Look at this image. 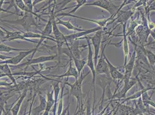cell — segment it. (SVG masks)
Instances as JSON below:
<instances>
[{
    "instance_id": "obj_18",
    "label": "cell",
    "mask_w": 155,
    "mask_h": 115,
    "mask_svg": "<svg viewBox=\"0 0 155 115\" xmlns=\"http://www.w3.org/2000/svg\"><path fill=\"white\" fill-rule=\"evenodd\" d=\"M134 11L130 10L128 11H121L117 13V23H120L122 24L127 23V20L134 14Z\"/></svg>"
},
{
    "instance_id": "obj_23",
    "label": "cell",
    "mask_w": 155,
    "mask_h": 115,
    "mask_svg": "<svg viewBox=\"0 0 155 115\" xmlns=\"http://www.w3.org/2000/svg\"><path fill=\"white\" fill-rule=\"evenodd\" d=\"M70 58H72V59L74 61L75 67H76L78 72L79 76L80 77L81 71L84 69V66L87 63V57L85 58L84 59H78L77 58L74 57H70Z\"/></svg>"
},
{
    "instance_id": "obj_2",
    "label": "cell",
    "mask_w": 155,
    "mask_h": 115,
    "mask_svg": "<svg viewBox=\"0 0 155 115\" xmlns=\"http://www.w3.org/2000/svg\"><path fill=\"white\" fill-rule=\"evenodd\" d=\"M91 71H89L87 74L85 75H81L80 77H79L77 81H75V83L73 84L68 83V82H65V85H67L70 86L71 89H70V95L74 96L77 98V107L79 106V105L81 103V101L82 99V82L86 78V76H87L90 74Z\"/></svg>"
},
{
    "instance_id": "obj_36",
    "label": "cell",
    "mask_w": 155,
    "mask_h": 115,
    "mask_svg": "<svg viewBox=\"0 0 155 115\" xmlns=\"http://www.w3.org/2000/svg\"><path fill=\"white\" fill-rule=\"evenodd\" d=\"M1 2L0 3V12H7V13L15 14V13H13V12H9V11H7V10H5V9H2V8H1V5H2V2H3V1H1Z\"/></svg>"
},
{
    "instance_id": "obj_7",
    "label": "cell",
    "mask_w": 155,
    "mask_h": 115,
    "mask_svg": "<svg viewBox=\"0 0 155 115\" xmlns=\"http://www.w3.org/2000/svg\"><path fill=\"white\" fill-rule=\"evenodd\" d=\"M3 31L6 33L5 36L1 39L2 42H8V41H12L15 40H25L27 42H30L31 43H38V42H37L35 41H33L30 39H27L25 38H24L23 35V32L19 31H15V32H11L8 31L5 28H2Z\"/></svg>"
},
{
    "instance_id": "obj_31",
    "label": "cell",
    "mask_w": 155,
    "mask_h": 115,
    "mask_svg": "<svg viewBox=\"0 0 155 115\" xmlns=\"http://www.w3.org/2000/svg\"><path fill=\"white\" fill-rule=\"evenodd\" d=\"M24 2L28 10V13H31L36 16H38L37 15V14L33 12V7H34L32 5V1L31 0H24Z\"/></svg>"
},
{
    "instance_id": "obj_29",
    "label": "cell",
    "mask_w": 155,
    "mask_h": 115,
    "mask_svg": "<svg viewBox=\"0 0 155 115\" xmlns=\"http://www.w3.org/2000/svg\"><path fill=\"white\" fill-rule=\"evenodd\" d=\"M76 2H77V4L72 7H74V8L72 11H71L69 13H68V14H71L72 13H75L78 9H79L81 7H82V6H84L86 4H87V1H86V0H77Z\"/></svg>"
},
{
    "instance_id": "obj_33",
    "label": "cell",
    "mask_w": 155,
    "mask_h": 115,
    "mask_svg": "<svg viewBox=\"0 0 155 115\" xmlns=\"http://www.w3.org/2000/svg\"><path fill=\"white\" fill-rule=\"evenodd\" d=\"M35 96H36V95H35L34 96H33V97H32V101H31V102L30 103V108H29V110H28V115H31V114H32V106H33V104H34V100H35Z\"/></svg>"
},
{
    "instance_id": "obj_3",
    "label": "cell",
    "mask_w": 155,
    "mask_h": 115,
    "mask_svg": "<svg viewBox=\"0 0 155 115\" xmlns=\"http://www.w3.org/2000/svg\"><path fill=\"white\" fill-rule=\"evenodd\" d=\"M87 39V45H88V55L87 57V63L86 66L90 69L91 72L93 75V81L92 84L93 86V90H94V102L93 105H94L95 104V99H96V89H95V85H96V67L94 63V59H93V52L91 50V42L89 38H86Z\"/></svg>"
},
{
    "instance_id": "obj_10",
    "label": "cell",
    "mask_w": 155,
    "mask_h": 115,
    "mask_svg": "<svg viewBox=\"0 0 155 115\" xmlns=\"http://www.w3.org/2000/svg\"><path fill=\"white\" fill-rule=\"evenodd\" d=\"M102 30L101 27L97 26L96 28H92L91 30H84L82 32H78V33H74V34H71V35H69L65 36V40H66V42H67V45H68V43L72 44L74 41L77 40V39H78L83 37L84 36H86L89 34H91V33L97 32V31H98L100 30Z\"/></svg>"
},
{
    "instance_id": "obj_38",
    "label": "cell",
    "mask_w": 155,
    "mask_h": 115,
    "mask_svg": "<svg viewBox=\"0 0 155 115\" xmlns=\"http://www.w3.org/2000/svg\"><path fill=\"white\" fill-rule=\"evenodd\" d=\"M149 10L150 11L155 10V1H154V2L151 5V6L149 8Z\"/></svg>"
},
{
    "instance_id": "obj_4",
    "label": "cell",
    "mask_w": 155,
    "mask_h": 115,
    "mask_svg": "<svg viewBox=\"0 0 155 115\" xmlns=\"http://www.w3.org/2000/svg\"><path fill=\"white\" fill-rule=\"evenodd\" d=\"M106 46L107 45H105L103 48L102 52L101 54V56L97 62V64L96 66V76L104 74V75H106L107 77H110V70H109V66L107 61H105V54L104 53V50Z\"/></svg>"
},
{
    "instance_id": "obj_13",
    "label": "cell",
    "mask_w": 155,
    "mask_h": 115,
    "mask_svg": "<svg viewBox=\"0 0 155 115\" xmlns=\"http://www.w3.org/2000/svg\"><path fill=\"white\" fill-rule=\"evenodd\" d=\"M59 16H62L63 17H66V16H71L72 17H75V18H77V19H79L84 20H86V21H89L91 22H93L95 24H98L99 26L100 27H103L104 26H105L107 23V22H108L110 20L112 19V17L110 16V18L107 19H101V20H94V19H88V18H85V17H80V16H77L73 14H70L68 13H61V14H58L56 17Z\"/></svg>"
},
{
    "instance_id": "obj_15",
    "label": "cell",
    "mask_w": 155,
    "mask_h": 115,
    "mask_svg": "<svg viewBox=\"0 0 155 115\" xmlns=\"http://www.w3.org/2000/svg\"><path fill=\"white\" fill-rule=\"evenodd\" d=\"M72 58H70V64H69V67H68V69L67 71L64 73L63 74H61L60 76H53L54 77H58L59 78H64V77H67V78L68 77H73L75 78V81H77L79 78V74H78V72L77 70L76 69L75 67H74L72 64Z\"/></svg>"
},
{
    "instance_id": "obj_45",
    "label": "cell",
    "mask_w": 155,
    "mask_h": 115,
    "mask_svg": "<svg viewBox=\"0 0 155 115\" xmlns=\"http://www.w3.org/2000/svg\"><path fill=\"white\" fill-rule=\"evenodd\" d=\"M5 115H7V113H6V112H5Z\"/></svg>"
},
{
    "instance_id": "obj_28",
    "label": "cell",
    "mask_w": 155,
    "mask_h": 115,
    "mask_svg": "<svg viewBox=\"0 0 155 115\" xmlns=\"http://www.w3.org/2000/svg\"><path fill=\"white\" fill-rule=\"evenodd\" d=\"M54 108H53V115H56V105H57V101L58 99V94L60 92V87L58 85V83H57L54 86Z\"/></svg>"
},
{
    "instance_id": "obj_6",
    "label": "cell",
    "mask_w": 155,
    "mask_h": 115,
    "mask_svg": "<svg viewBox=\"0 0 155 115\" xmlns=\"http://www.w3.org/2000/svg\"><path fill=\"white\" fill-rule=\"evenodd\" d=\"M35 51V48L28 49L26 51H20L17 55L12 57L9 59L1 62L0 64H7L8 65L9 64H12V65L19 64L25 58L27 57L30 54H32Z\"/></svg>"
},
{
    "instance_id": "obj_27",
    "label": "cell",
    "mask_w": 155,
    "mask_h": 115,
    "mask_svg": "<svg viewBox=\"0 0 155 115\" xmlns=\"http://www.w3.org/2000/svg\"><path fill=\"white\" fill-rule=\"evenodd\" d=\"M14 95H8V96H2L0 97V115H2V112H5L4 107L5 104H7V101Z\"/></svg>"
},
{
    "instance_id": "obj_17",
    "label": "cell",
    "mask_w": 155,
    "mask_h": 115,
    "mask_svg": "<svg viewBox=\"0 0 155 115\" xmlns=\"http://www.w3.org/2000/svg\"><path fill=\"white\" fill-rule=\"evenodd\" d=\"M47 98H46V106L45 110L44 113L42 115H49V112L51 110L52 108L54 105V90H52L51 92H48L47 95Z\"/></svg>"
},
{
    "instance_id": "obj_21",
    "label": "cell",
    "mask_w": 155,
    "mask_h": 115,
    "mask_svg": "<svg viewBox=\"0 0 155 115\" xmlns=\"http://www.w3.org/2000/svg\"><path fill=\"white\" fill-rule=\"evenodd\" d=\"M40 104L38 107L32 109V113L33 115H38L41 112L45 111L46 106V99L44 96L39 95Z\"/></svg>"
},
{
    "instance_id": "obj_20",
    "label": "cell",
    "mask_w": 155,
    "mask_h": 115,
    "mask_svg": "<svg viewBox=\"0 0 155 115\" xmlns=\"http://www.w3.org/2000/svg\"><path fill=\"white\" fill-rule=\"evenodd\" d=\"M56 21V24L57 25H61V26H64L67 30H70V31H78V32H82L84 31V29L78 28L77 26H75L72 24H71L70 22V20L69 21H64L60 19L57 18Z\"/></svg>"
},
{
    "instance_id": "obj_42",
    "label": "cell",
    "mask_w": 155,
    "mask_h": 115,
    "mask_svg": "<svg viewBox=\"0 0 155 115\" xmlns=\"http://www.w3.org/2000/svg\"><path fill=\"white\" fill-rule=\"evenodd\" d=\"M68 109V108L66 109L63 112H62V113L60 115H65V113H66V112H67V110Z\"/></svg>"
},
{
    "instance_id": "obj_9",
    "label": "cell",
    "mask_w": 155,
    "mask_h": 115,
    "mask_svg": "<svg viewBox=\"0 0 155 115\" xmlns=\"http://www.w3.org/2000/svg\"><path fill=\"white\" fill-rule=\"evenodd\" d=\"M57 56H58V55L55 54V55H48V56H41V57L35 58L34 59L33 58L30 59V60H28L26 62H25L24 64L18 65L16 68H21L23 67H27L30 65L40 64H43V63L46 62L52 61L57 57Z\"/></svg>"
},
{
    "instance_id": "obj_35",
    "label": "cell",
    "mask_w": 155,
    "mask_h": 115,
    "mask_svg": "<svg viewBox=\"0 0 155 115\" xmlns=\"http://www.w3.org/2000/svg\"><path fill=\"white\" fill-rule=\"evenodd\" d=\"M12 57H8V56H6V55H2L1 54H0V60L4 61H5L7 59H9L10 58H11Z\"/></svg>"
},
{
    "instance_id": "obj_24",
    "label": "cell",
    "mask_w": 155,
    "mask_h": 115,
    "mask_svg": "<svg viewBox=\"0 0 155 115\" xmlns=\"http://www.w3.org/2000/svg\"><path fill=\"white\" fill-rule=\"evenodd\" d=\"M138 82V79L136 78H130L129 82L127 83H124V86L123 87L122 90L120 92V98L125 97L126 94L128 92V90L130 89L132 86H133L137 82Z\"/></svg>"
},
{
    "instance_id": "obj_43",
    "label": "cell",
    "mask_w": 155,
    "mask_h": 115,
    "mask_svg": "<svg viewBox=\"0 0 155 115\" xmlns=\"http://www.w3.org/2000/svg\"><path fill=\"white\" fill-rule=\"evenodd\" d=\"M140 115H143L142 114V113H140Z\"/></svg>"
},
{
    "instance_id": "obj_11",
    "label": "cell",
    "mask_w": 155,
    "mask_h": 115,
    "mask_svg": "<svg viewBox=\"0 0 155 115\" xmlns=\"http://www.w3.org/2000/svg\"><path fill=\"white\" fill-rule=\"evenodd\" d=\"M5 21L7 23H11V24H20V25H21V26H23L26 30H28V28H30V26L36 24L35 23V20L32 17V14L30 13H25V14L24 15L23 17L21 19L13 21H10V20H9V21L6 20Z\"/></svg>"
},
{
    "instance_id": "obj_41",
    "label": "cell",
    "mask_w": 155,
    "mask_h": 115,
    "mask_svg": "<svg viewBox=\"0 0 155 115\" xmlns=\"http://www.w3.org/2000/svg\"><path fill=\"white\" fill-rule=\"evenodd\" d=\"M7 77V76H6L5 74H4V73H1V74H0V78H2V77Z\"/></svg>"
},
{
    "instance_id": "obj_5",
    "label": "cell",
    "mask_w": 155,
    "mask_h": 115,
    "mask_svg": "<svg viewBox=\"0 0 155 115\" xmlns=\"http://www.w3.org/2000/svg\"><path fill=\"white\" fill-rule=\"evenodd\" d=\"M102 34H103V31L101 30H100V31L96 32L93 36L89 38L91 39V41L92 42V45L94 47V52L93 59H94V63L95 65V67L97 65V62H98V58L99 55L100 45L101 43L102 36H103Z\"/></svg>"
},
{
    "instance_id": "obj_40",
    "label": "cell",
    "mask_w": 155,
    "mask_h": 115,
    "mask_svg": "<svg viewBox=\"0 0 155 115\" xmlns=\"http://www.w3.org/2000/svg\"><path fill=\"white\" fill-rule=\"evenodd\" d=\"M150 35H152V36L154 38L155 40V32H153V31H150Z\"/></svg>"
},
{
    "instance_id": "obj_1",
    "label": "cell",
    "mask_w": 155,
    "mask_h": 115,
    "mask_svg": "<svg viewBox=\"0 0 155 115\" xmlns=\"http://www.w3.org/2000/svg\"><path fill=\"white\" fill-rule=\"evenodd\" d=\"M127 1H125L123 2V4L120 5H115L111 1L108 0H97L95 1L92 3L86 4L84 6H95V7H100L104 9L107 11L111 15L112 18L114 17V16H115L116 14L119 12L120 9L122 8V7L130 3V2H133V1H129V2H126Z\"/></svg>"
},
{
    "instance_id": "obj_37",
    "label": "cell",
    "mask_w": 155,
    "mask_h": 115,
    "mask_svg": "<svg viewBox=\"0 0 155 115\" xmlns=\"http://www.w3.org/2000/svg\"><path fill=\"white\" fill-rule=\"evenodd\" d=\"M43 1V0H39V1H32V5H33V7H34L36 4H37L39 2H42Z\"/></svg>"
},
{
    "instance_id": "obj_19",
    "label": "cell",
    "mask_w": 155,
    "mask_h": 115,
    "mask_svg": "<svg viewBox=\"0 0 155 115\" xmlns=\"http://www.w3.org/2000/svg\"><path fill=\"white\" fill-rule=\"evenodd\" d=\"M27 90L26 89L25 90L24 92H23V93L20 96L19 100L17 101L16 103L15 104V105L11 109V112H12V115H18L21 105L27 96Z\"/></svg>"
},
{
    "instance_id": "obj_22",
    "label": "cell",
    "mask_w": 155,
    "mask_h": 115,
    "mask_svg": "<svg viewBox=\"0 0 155 115\" xmlns=\"http://www.w3.org/2000/svg\"><path fill=\"white\" fill-rule=\"evenodd\" d=\"M0 70L2 71V73L5 74L7 77H9V78L12 81V83L17 85L16 81L14 77V75L12 73V71L11 70V68L8 64H0Z\"/></svg>"
},
{
    "instance_id": "obj_30",
    "label": "cell",
    "mask_w": 155,
    "mask_h": 115,
    "mask_svg": "<svg viewBox=\"0 0 155 115\" xmlns=\"http://www.w3.org/2000/svg\"><path fill=\"white\" fill-rule=\"evenodd\" d=\"M15 4L20 10L25 12V13H28V10L26 7L23 0H16L15 1Z\"/></svg>"
},
{
    "instance_id": "obj_46",
    "label": "cell",
    "mask_w": 155,
    "mask_h": 115,
    "mask_svg": "<svg viewBox=\"0 0 155 115\" xmlns=\"http://www.w3.org/2000/svg\"></svg>"
},
{
    "instance_id": "obj_26",
    "label": "cell",
    "mask_w": 155,
    "mask_h": 115,
    "mask_svg": "<svg viewBox=\"0 0 155 115\" xmlns=\"http://www.w3.org/2000/svg\"><path fill=\"white\" fill-rule=\"evenodd\" d=\"M28 49H20V48H13L4 44H0V52H11L12 51L20 52V51H26Z\"/></svg>"
},
{
    "instance_id": "obj_16",
    "label": "cell",
    "mask_w": 155,
    "mask_h": 115,
    "mask_svg": "<svg viewBox=\"0 0 155 115\" xmlns=\"http://www.w3.org/2000/svg\"><path fill=\"white\" fill-rule=\"evenodd\" d=\"M53 9L51 11V13L50 14V16L49 17V20L46 23V25L45 26V28H44V30L42 31L41 35H42L43 36L45 37H48V38H54L53 37H52L51 36V33L53 32V26H52V17H53V15L54 14L53 13Z\"/></svg>"
},
{
    "instance_id": "obj_14",
    "label": "cell",
    "mask_w": 155,
    "mask_h": 115,
    "mask_svg": "<svg viewBox=\"0 0 155 115\" xmlns=\"http://www.w3.org/2000/svg\"><path fill=\"white\" fill-rule=\"evenodd\" d=\"M105 61H107V64H108L109 66V70H110V76L111 78L113 80H117L118 81L120 80H123L124 78V74L121 73L119 71L117 70V68L115 67L113 64H112L109 60L107 59L106 55L105 56Z\"/></svg>"
},
{
    "instance_id": "obj_25",
    "label": "cell",
    "mask_w": 155,
    "mask_h": 115,
    "mask_svg": "<svg viewBox=\"0 0 155 115\" xmlns=\"http://www.w3.org/2000/svg\"><path fill=\"white\" fill-rule=\"evenodd\" d=\"M142 51L146 55L147 57L148 58L149 60V62L150 64L152 66H154L155 64V54L152 52L151 51H149L148 50L145 49L143 47L142 48Z\"/></svg>"
},
{
    "instance_id": "obj_12",
    "label": "cell",
    "mask_w": 155,
    "mask_h": 115,
    "mask_svg": "<svg viewBox=\"0 0 155 115\" xmlns=\"http://www.w3.org/2000/svg\"><path fill=\"white\" fill-rule=\"evenodd\" d=\"M136 50H137V45H136L134 51L133 52V54L130 58V59L128 64H127L124 66L125 72H124V78H123V79L124 81V83L129 82L130 79L131 78V73H132V71L133 70L135 61H136Z\"/></svg>"
},
{
    "instance_id": "obj_8",
    "label": "cell",
    "mask_w": 155,
    "mask_h": 115,
    "mask_svg": "<svg viewBox=\"0 0 155 115\" xmlns=\"http://www.w3.org/2000/svg\"><path fill=\"white\" fill-rule=\"evenodd\" d=\"M52 26H53V33L54 35V38L56 41V44L59 50L61 48V46L64 43H66L67 45V42H66L64 35L58 29V25L56 24V21L55 20L54 14L53 15V17H52Z\"/></svg>"
},
{
    "instance_id": "obj_39",
    "label": "cell",
    "mask_w": 155,
    "mask_h": 115,
    "mask_svg": "<svg viewBox=\"0 0 155 115\" xmlns=\"http://www.w3.org/2000/svg\"><path fill=\"white\" fill-rule=\"evenodd\" d=\"M4 36V32L0 29V39H2Z\"/></svg>"
},
{
    "instance_id": "obj_32",
    "label": "cell",
    "mask_w": 155,
    "mask_h": 115,
    "mask_svg": "<svg viewBox=\"0 0 155 115\" xmlns=\"http://www.w3.org/2000/svg\"><path fill=\"white\" fill-rule=\"evenodd\" d=\"M64 88V85L62 89V91H61V97H60V100L59 101V105H58V115H60L62 113V110H63V90Z\"/></svg>"
},
{
    "instance_id": "obj_44",
    "label": "cell",
    "mask_w": 155,
    "mask_h": 115,
    "mask_svg": "<svg viewBox=\"0 0 155 115\" xmlns=\"http://www.w3.org/2000/svg\"><path fill=\"white\" fill-rule=\"evenodd\" d=\"M1 73H2V71H1L0 70V74H1Z\"/></svg>"
},
{
    "instance_id": "obj_34",
    "label": "cell",
    "mask_w": 155,
    "mask_h": 115,
    "mask_svg": "<svg viewBox=\"0 0 155 115\" xmlns=\"http://www.w3.org/2000/svg\"><path fill=\"white\" fill-rule=\"evenodd\" d=\"M12 85H13V83L12 82L11 83H8L6 81H0V86H10Z\"/></svg>"
}]
</instances>
